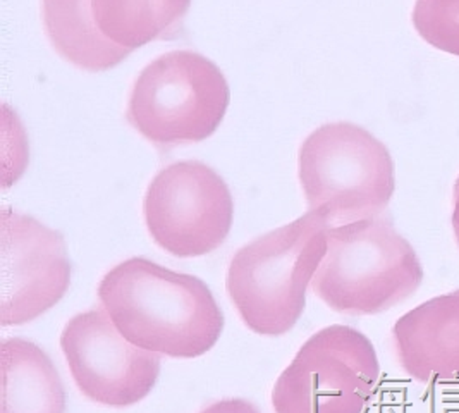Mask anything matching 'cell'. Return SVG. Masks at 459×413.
<instances>
[{"label": "cell", "instance_id": "9a60e30c", "mask_svg": "<svg viewBox=\"0 0 459 413\" xmlns=\"http://www.w3.org/2000/svg\"><path fill=\"white\" fill-rule=\"evenodd\" d=\"M200 413H260L258 409L241 398H230V400H221L212 403L205 410Z\"/></svg>", "mask_w": 459, "mask_h": 413}, {"label": "cell", "instance_id": "ba28073f", "mask_svg": "<svg viewBox=\"0 0 459 413\" xmlns=\"http://www.w3.org/2000/svg\"><path fill=\"white\" fill-rule=\"evenodd\" d=\"M71 375L88 400L125 409L152 392L160 355L129 343L102 307L74 315L61 334Z\"/></svg>", "mask_w": 459, "mask_h": 413}, {"label": "cell", "instance_id": "5b68a950", "mask_svg": "<svg viewBox=\"0 0 459 413\" xmlns=\"http://www.w3.org/2000/svg\"><path fill=\"white\" fill-rule=\"evenodd\" d=\"M230 101V84L213 62L193 50H174L136 78L126 119L152 144H198L217 131Z\"/></svg>", "mask_w": 459, "mask_h": 413}, {"label": "cell", "instance_id": "6da1fadb", "mask_svg": "<svg viewBox=\"0 0 459 413\" xmlns=\"http://www.w3.org/2000/svg\"><path fill=\"white\" fill-rule=\"evenodd\" d=\"M99 300L129 343L169 358L205 355L224 330V313L202 279L143 257L110 268Z\"/></svg>", "mask_w": 459, "mask_h": 413}, {"label": "cell", "instance_id": "3957f363", "mask_svg": "<svg viewBox=\"0 0 459 413\" xmlns=\"http://www.w3.org/2000/svg\"><path fill=\"white\" fill-rule=\"evenodd\" d=\"M298 178L308 212L329 229L380 217L396 189L387 146L351 123L315 129L299 148Z\"/></svg>", "mask_w": 459, "mask_h": 413}, {"label": "cell", "instance_id": "2e32d148", "mask_svg": "<svg viewBox=\"0 0 459 413\" xmlns=\"http://www.w3.org/2000/svg\"><path fill=\"white\" fill-rule=\"evenodd\" d=\"M453 229H455V238L459 247V176L455 183V195H453Z\"/></svg>", "mask_w": 459, "mask_h": 413}, {"label": "cell", "instance_id": "8fae6325", "mask_svg": "<svg viewBox=\"0 0 459 413\" xmlns=\"http://www.w3.org/2000/svg\"><path fill=\"white\" fill-rule=\"evenodd\" d=\"M2 413H65V390L52 358L35 343L9 338L0 347Z\"/></svg>", "mask_w": 459, "mask_h": 413}, {"label": "cell", "instance_id": "277c9868", "mask_svg": "<svg viewBox=\"0 0 459 413\" xmlns=\"http://www.w3.org/2000/svg\"><path fill=\"white\" fill-rule=\"evenodd\" d=\"M423 268L415 248L389 219L327 231V255L312 281L315 294L344 315H377L417 293Z\"/></svg>", "mask_w": 459, "mask_h": 413}, {"label": "cell", "instance_id": "5bb4252c", "mask_svg": "<svg viewBox=\"0 0 459 413\" xmlns=\"http://www.w3.org/2000/svg\"><path fill=\"white\" fill-rule=\"evenodd\" d=\"M411 20L429 45L459 57V0L417 2Z\"/></svg>", "mask_w": 459, "mask_h": 413}, {"label": "cell", "instance_id": "7a4b0ae2", "mask_svg": "<svg viewBox=\"0 0 459 413\" xmlns=\"http://www.w3.org/2000/svg\"><path fill=\"white\" fill-rule=\"evenodd\" d=\"M327 231L307 212L232 257L226 288L248 330L281 336L294 328L307 307L308 286L327 255Z\"/></svg>", "mask_w": 459, "mask_h": 413}, {"label": "cell", "instance_id": "9c48e42d", "mask_svg": "<svg viewBox=\"0 0 459 413\" xmlns=\"http://www.w3.org/2000/svg\"><path fill=\"white\" fill-rule=\"evenodd\" d=\"M0 324L22 326L56 307L71 285L64 236L13 208L0 212Z\"/></svg>", "mask_w": 459, "mask_h": 413}, {"label": "cell", "instance_id": "30bf717a", "mask_svg": "<svg viewBox=\"0 0 459 413\" xmlns=\"http://www.w3.org/2000/svg\"><path fill=\"white\" fill-rule=\"evenodd\" d=\"M393 345L399 365L418 382H459V289L404 313Z\"/></svg>", "mask_w": 459, "mask_h": 413}, {"label": "cell", "instance_id": "8992f818", "mask_svg": "<svg viewBox=\"0 0 459 413\" xmlns=\"http://www.w3.org/2000/svg\"><path fill=\"white\" fill-rule=\"evenodd\" d=\"M380 365L372 341L350 326L315 332L272 390L275 413H365Z\"/></svg>", "mask_w": 459, "mask_h": 413}, {"label": "cell", "instance_id": "52a82bcc", "mask_svg": "<svg viewBox=\"0 0 459 413\" xmlns=\"http://www.w3.org/2000/svg\"><path fill=\"white\" fill-rule=\"evenodd\" d=\"M143 215L159 247L181 259L202 257L226 242L234 202L226 181L212 167L181 161L164 167L152 180Z\"/></svg>", "mask_w": 459, "mask_h": 413}, {"label": "cell", "instance_id": "7c38bea8", "mask_svg": "<svg viewBox=\"0 0 459 413\" xmlns=\"http://www.w3.org/2000/svg\"><path fill=\"white\" fill-rule=\"evenodd\" d=\"M43 26L56 52L84 71H107L131 54L99 30L91 0H45Z\"/></svg>", "mask_w": 459, "mask_h": 413}, {"label": "cell", "instance_id": "4fadbf2b", "mask_svg": "<svg viewBox=\"0 0 459 413\" xmlns=\"http://www.w3.org/2000/svg\"><path fill=\"white\" fill-rule=\"evenodd\" d=\"M189 5L181 0H91L102 35L129 52L166 37L185 18Z\"/></svg>", "mask_w": 459, "mask_h": 413}]
</instances>
